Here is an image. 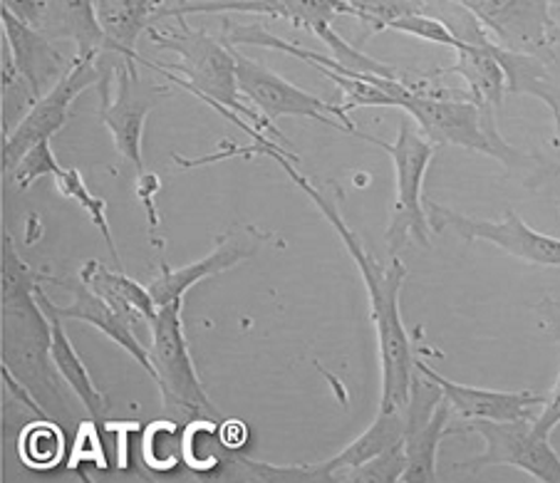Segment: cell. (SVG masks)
<instances>
[{"instance_id":"1","label":"cell","mask_w":560,"mask_h":483,"mask_svg":"<svg viewBox=\"0 0 560 483\" xmlns=\"http://www.w3.org/2000/svg\"><path fill=\"white\" fill-rule=\"evenodd\" d=\"M250 156L264 154L276 160L280 169L291 176L293 184L301 189L307 199H311L317 211L323 213L325 221L330 223L335 234L342 240V246L348 248L350 258L358 266L362 283L368 287L370 297V315L372 325H375L377 334V352H380V375H382V399L380 409L385 412H397L407 404L409 387H412L415 377V355H412V342L402 322V310H399V293H402L407 266L397 256L389 260L387 266H382V260L370 254L362 244L360 236L345 223L338 203L330 201L325 193L311 184V179L295 169L293 162H298L293 154H288L283 146L268 142V137L254 139V146H248Z\"/></svg>"},{"instance_id":"2","label":"cell","mask_w":560,"mask_h":483,"mask_svg":"<svg viewBox=\"0 0 560 483\" xmlns=\"http://www.w3.org/2000/svg\"><path fill=\"white\" fill-rule=\"evenodd\" d=\"M43 275L31 271L11 236H3V372L11 375L48 420L74 422L65 382L52 360V325L37 303Z\"/></svg>"},{"instance_id":"3","label":"cell","mask_w":560,"mask_h":483,"mask_svg":"<svg viewBox=\"0 0 560 483\" xmlns=\"http://www.w3.org/2000/svg\"><path fill=\"white\" fill-rule=\"evenodd\" d=\"M377 85L392 97V107L405 109L422 127V134L436 146H462L469 152L487 154L506 166L511 174L544 179L548 172L546 160L530 156L511 146L499 132V115L479 107L464 92L436 87L429 80L377 78Z\"/></svg>"},{"instance_id":"4","label":"cell","mask_w":560,"mask_h":483,"mask_svg":"<svg viewBox=\"0 0 560 483\" xmlns=\"http://www.w3.org/2000/svg\"><path fill=\"white\" fill-rule=\"evenodd\" d=\"M174 31H159L154 25L149 27L147 35L156 48L179 55V62H174L172 68H159L154 62H147V68H154L166 80L189 90L191 95L207 102L219 115L226 117L229 111H233V115L244 117L250 127H256L258 132L268 129V132L280 134L276 122L260 115L241 92L233 48L211 37L203 27H191L186 17H174Z\"/></svg>"},{"instance_id":"5","label":"cell","mask_w":560,"mask_h":483,"mask_svg":"<svg viewBox=\"0 0 560 483\" xmlns=\"http://www.w3.org/2000/svg\"><path fill=\"white\" fill-rule=\"evenodd\" d=\"M182 315L184 301H176L162 305L154 320L149 322V332H152L149 360L154 367V382L170 414H189L194 420L221 422L223 416L211 404L207 389L196 375Z\"/></svg>"},{"instance_id":"6","label":"cell","mask_w":560,"mask_h":483,"mask_svg":"<svg viewBox=\"0 0 560 483\" xmlns=\"http://www.w3.org/2000/svg\"><path fill=\"white\" fill-rule=\"evenodd\" d=\"M358 137L387 152L392 166H395V209H392V221L385 234L389 254L397 256L409 238L429 248V228L432 226H429V216L424 213L422 191L427 169L439 146L429 142L424 134H417L409 125L399 127L397 139L392 144L365 132H358Z\"/></svg>"},{"instance_id":"7","label":"cell","mask_w":560,"mask_h":483,"mask_svg":"<svg viewBox=\"0 0 560 483\" xmlns=\"http://www.w3.org/2000/svg\"><path fill=\"white\" fill-rule=\"evenodd\" d=\"M97 87L102 125L109 129L112 139H115L119 156L135 166L137 176L144 174L142 139L147 117L159 102L170 97V87L144 80L139 74L135 60H122L119 64H112V68L102 64V78Z\"/></svg>"},{"instance_id":"8","label":"cell","mask_w":560,"mask_h":483,"mask_svg":"<svg viewBox=\"0 0 560 483\" xmlns=\"http://www.w3.org/2000/svg\"><path fill=\"white\" fill-rule=\"evenodd\" d=\"M37 303L45 313L58 315L62 320L88 322L97 332L107 334L117 347H122L149 377L154 379V367L149 360V347L137 338V325L117 313L105 297L97 295L82 278H52L43 275L40 285L35 287Z\"/></svg>"},{"instance_id":"9","label":"cell","mask_w":560,"mask_h":483,"mask_svg":"<svg viewBox=\"0 0 560 483\" xmlns=\"http://www.w3.org/2000/svg\"><path fill=\"white\" fill-rule=\"evenodd\" d=\"M233 58H236V78L241 92L270 122H276L280 117H305L358 137L360 129L354 127L352 117L340 105L323 102L320 97L311 95V92L295 87L293 82L283 80L278 72L260 64L258 60L246 58L236 48H233Z\"/></svg>"},{"instance_id":"10","label":"cell","mask_w":560,"mask_h":483,"mask_svg":"<svg viewBox=\"0 0 560 483\" xmlns=\"http://www.w3.org/2000/svg\"><path fill=\"white\" fill-rule=\"evenodd\" d=\"M471 13L497 35L501 48L534 55L548 64L556 60L560 27L550 15L548 0H446Z\"/></svg>"},{"instance_id":"11","label":"cell","mask_w":560,"mask_h":483,"mask_svg":"<svg viewBox=\"0 0 560 483\" xmlns=\"http://www.w3.org/2000/svg\"><path fill=\"white\" fill-rule=\"evenodd\" d=\"M102 58V55H100ZM100 58H80L74 55L68 72L35 102L33 109L23 117L11 134L3 137V176H11L23 156L35 144L52 139L68 122L72 102L90 87H97L102 78Z\"/></svg>"},{"instance_id":"12","label":"cell","mask_w":560,"mask_h":483,"mask_svg":"<svg viewBox=\"0 0 560 483\" xmlns=\"http://www.w3.org/2000/svg\"><path fill=\"white\" fill-rule=\"evenodd\" d=\"M464 429L476 432L487 444V451L462 463V471L479 473L491 467H513L536 481L560 483V457L550 446L548 436L534 429V420H476L466 422Z\"/></svg>"},{"instance_id":"13","label":"cell","mask_w":560,"mask_h":483,"mask_svg":"<svg viewBox=\"0 0 560 483\" xmlns=\"http://www.w3.org/2000/svg\"><path fill=\"white\" fill-rule=\"evenodd\" d=\"M427 216L429 226L436 231H454L466 244L487 240V244L501 248L503 254L526 260V263L560 268V238L530 228L516 211H506L501 221H489L464 216V213L439 207L436 201L427 199Z\"/></svg>"},{"instance_id":"14","label":"cell","mask_w":560,"mask_h":483,"mask_svg":"<svg viewBox=\"0 0 560 483\" xmlns=\"http://www.w3.org/2000/svg\"><path fill=\"white\" fill-rule=\"evenodd\" d=\"M266 244V234L256 226H244L238 231H231L226 238L219 240V246L211 250L209 256L184 268H170L166 260L159 266V275L149 283V293H152L156 308L170 305L176 301H184L186 293L201 281H209L213 275H221L231 271L233 266L244 263V260L254 258L260 246Z\"/></svg>"},{"instance_id":"15","label":"cell","mask_w":560,"mask_h":483,"mask_svg":"<svg viewBox=\"0 0 560 483\" xmlns=\"http://www.w3.org/2000/svg\"><path fill=\"white\" fill-rule=\"evenodd\" d=\"M415 367L432 377L442 389L446 404L452 407L456 420L476 422V420H493V422H511V420H534L538 409L544 407V399L536 392H501V389H481L469 387L446 379L442 372H436L424 360L415 357Z\"/></svg>"},{"instance_id":"16","label":"cell","mask_w":560,"mask_h":483,"mask_svg":"<svg viewBox=\"0 0 560 483\" xmlns=\"http://www.w3.org/2000/svg\"><path fill=\"white\" fill-rule=\"evenodd\" d=\"M3 40L8 55H11L15 68L27 80V85L33 87L37 99L45 95V87H52L72 64L55 48V40H50L48 35L33 25L18 21L8 11H3Z\"/></svg>"},{"instance_id":"17","label":"cell","mask_w":560,"mask_h":483,"mask_svg":"<svg viewBox=\"0 0 560 483\" xmlns=\"http://www.w3.org/2000/svg\"><path fill=\"white\" fill-rule=\"evenodd\" d=\"M170 0H97V21L105 35V52H115L122 60L147 64L137 52V40L149 27L162 23V13Z\"/></svg>"},{"instance_id":"18","label":"cell","mask_w":560,"mask_h":483,"mask_svg":"<svg viewBox=\"0 0 560 483\" xmlns=\"http://www.w3.org/2000/svg\"><path fill=\"white\" fill-rule=\"evenodd\" d=\"M402 409H397V412H385V409H380L375 422H372L358 439L350 441L340 453H335V457L315 463L317 481H342L345 473L362 467V463L380 457V453L395 449V446L402 444Z\"/></svg>"},{"instance_id":"19","label":"cell","mask_w":560,"mask_h":483,"mask_svg":"<svg viewBox=\"0 0 560 483\" xmlns=\"http://www.w3.org/2000/svg\"><path fill=\"white\" fill-rule=\"evenodd\" d=\"M40 33L50 40H72L80 58L105 55V35L97 21V0H45Z\"/></svg>"},{"instance_id":"20","label":"cell","mask_w":560,"mask_h":483,"mask_svg":"<svg viewBox=\"0 0 560 483\" xmlns=\"http://www.w3.org/2000/svg\"><path fill=\"white\" fill-rule=\"evenodd\" d=\"M50 318L52 325V360H55V367H58L62 382L70 387V392L80 399L82 407L88 409L90 414V422L100 426L102 429H107L109 424V399L100 392L95 379H92L90 369L85 365V360L78 355V350L68 338V332H65V325L62 318L52 313H45Z\"/></svg>"},{"instance_id":"21","label":"cell","mask_w":560,"mask_h":483,"mask_svg":"<svg viewBox=\"0 0 560 483\" xmlns=\"http://www.w3.org/2000/svg\"><path fill=\"white\" fill-rule=\"evenodd\" d=\"M491 52L499 60L503 74H506L509 95L538 97L550 109L556 122V139L560 144V85L550 74L548 62L534 58V55L506 50L499 43H491Z\"/></svg>"},{"instance_id":"22","label":"cell","mask_w":560,"mask_h":483,"mask_svg":"<svg viewBox=\"0 0 560 483\" xmlns=\"http://www.w3.org/2000/svg\"><path fill=\"white\" fill-rule=\"evenodd\" d=\"M80 278L97 295L105 297L112 308L122 313L127 320H132L137 328L139 325H144L149 330V322L154 320V315L159 310L152 293H149V287L139 285L125 273L109 271L107 266L100 263V260H88V263L80 268Z\"/></svg>"},{"instance_id":"23","label":"cell","mask_w":560,"mask_h":483,"mask_svg":"<svg viewBox=\"0 0 560 483\" xmlns=\"http://www.w3.org/2000/svg\"><path fill=\"white\" fill-rule=\"evenodd\" d=\"M452 407L444 404L436 409L432 420L427 424L417 426V429H407L405 432V457H407V467L402 471V481H439L436 473V453H439V444L446 434H450V422H452Z\"/></svg>"},{"instance_id":"24","label":"cell","mask_w":560,"mask_h":483,"mask_svg":"<svg viewBox=\"0 0 560 483\" xmlns=\"http://www.w3.org/2000/svg\"><path fill=\"white\" fill-rule=\"evenodd\" d=\"M338 17H354L348 0H273V21H285L328 43Z\"/></svg>"},{"instance_id":"25","label":"cell","mask_w":560,"mask_h":483,"mask_svg":"<svg viewBox=\"0 0 560 483\" xmlns=\"http://www.w3.org/2000/svg\"><path fill=\"white\" fill-rule=\"evenodd\" d=\"M55 186H58V191L62 193L65 199H70L78 203V207L88 213L90 221L95 223V228L105 238V244L109 248L112 258H115L117 266H122V260H119V250L115 246V238H112V228H109V219H107V201L95 197V193L90 191V186L82 179V174L78 169H65L60 166V172L52 176Z\"/></svg>"},{"instance_id":"26","label":"cell","mask_w":560,"mask_h":483,"mask_svg":"<svg viewBox=\"0 0 560 483\" xmlns=\"http://www.w3.org/2000/svg\"><path fill=\"white\" fill-rule=\"evenodd\" d=\"M23 461L35 469L58 467L65 451V426L52 420H40L27 426L21 439Z\"/></svg>"},{"instance_id":"27","label":"cell","mask_w":560,"mask_h":483,"mask_svg":"<svg viewBox=\"0 0 560 483\" xmlns=\"http://www.w3.org/2000/svg\"><path fill=\"white\" fill-rule=\"evenodd\" d=\"M427 3L429 0H348L354 21L365 27L360 40H365V37L375 33L389 31V25L397 17L409 13H427Z\"/></svg>"},{"instance_id":"28","label":"cell","mask_w":560,"mask_h":483,"mask_svg":"<svg viewBox=\"0 0 560 483\" xmlns=\"http://www.w3.org/2000/svg\"><path fill=\"white\" fill-rule=\"evenodd\" d=\"M37 95L27 80L15 68L13 58L3 52V137H8L13 129L23 122V117L33 109Z\"/></svg>"},{"instance_id":"29","label":"cell","mask_w":560,"mask_h":483,"mask_svg":"<svg viewBox=\"0 0 560 483\" xmlns=\"http://www.w3.org/2000/svg\"><path fill=\"white\" fill-rule=\"evenodd\" d=\"M389 31H397V33H405V35H412L419 37V40H427V43H434V45H444V48H462V37H456L454 31L450 25H446L442 17L436 15H429V13H409L397 17L395 23L389 25Z\"/></svg>"},{"instance_id":"30","label":"cell","mask_w":560,"mask_h":483,"mask_svg":"<svg viewBox=\"0 0 560 483\" xmlns=\"http://www.w3.org/2000/svg\"><path fill=\"white\" fill-rule=\"evenodd\" d=\"M58 172H60V162H58V156H55V152H52L50 139H45V142L35 144L31 152L23 156L21 164H18L15 169H13L11 179H13V184L18 186V189L25 191V189H31L35 181L45 179V176H50V179H52V176L58 174Z\"/></svg>"},{"instance_id":"31","label":"cell","mask_w":560,"mask_h":483,"mask_svg":"<svg viewBox=\"0 0 560 483\" xmlns=\"http://www.w3.org/2000/svg\"><path fill=\"white\" fill-rule=\"evenodd\" d=\"M405 467H407L405 446L399 444V446H395V449H389L385 453H380V457L370 459L368 463H362V467L348 471V473H345L342 481H354V483H370V481L392 483V481H402Z\"/></svg>"},{"instance_id":"32","label":"cell","mask_w":560,"mask_h":483,"mask_svg":"<svg viewBox=\"0 0 560 483\" xmlns=\"http://www.w3.org/2000/svg\"><path fill=\"white\" fill-rule=\"evenodd\" d=\"M560 424V367H558V377H556V385L544 399V407L538 409V414L534 416V429L540 436H548L553 434L556 426Z\"/></svg>"},{"instance_id":"33","label":"cell","mask_w":560,"mask_h":483,"mask_svg":"<svg viewBox=\"0 0 560 483\" xmlns=\"http://www.w3.org/2000/svg\"><path fill=\"white\" fill-rule=\"evenodd\" d=\"M137 193L139 199H142L144 209H147V216H149V234H152V244L154 246H162V240H159L156 236V228H159V213H156V207H154V193L162 189V184H159V176L156 174H139L137 176Z\"/></svg>"},{"instance_id":"34","label":"cell","mask_w":560,"mask_h":483,"mask_svg":"<svg viewBox=\"0 0 560 483\" xmlns=\"http://www.w3.org/2000/svg\"><path fill=\"white\" fill-rule=\"evenodd\" d=\"M3 11L40 31L45 21V0H3Z\"/></svg>"},{"instance_id":"35","label":"cell","mask_w":560,"mask_h":483,"mask_svg":"<svg viewBox=\"0 0 560 483\" xmlns=\"http://www.w3.org/2000/svg\"><path fill=\"white\" fill-rule=\"evenodd\" d=\"M540 308H544L550 330L556 332V338L560 342V301H546L544 305H540Z\"/></svg>"},{"instance_id":"36","label":"cell","mask_w":560,"mask_h":483,"mask_svg":"<svg viewBox=\"0 0 560 483\" xmlns=\"http://www.w3.org/2000/svg\"><path fill=\"white\" fill-rule=\"evenodd\" d=\"M548 8H550V15H553L556 25L560 27V0H548Z\"/></svg>"}]
</instances>
